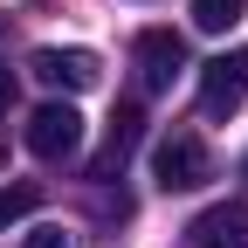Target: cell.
I'll list each match as a JSON object with an SVG mask.
<instances>
[{
    "label": "cell",
    "instance_id": "9c48e42d",
    "mask_svg": "<svg viewBox=\"0 0 248 248\" xmlns=\"http://www.w3.org/2000/svg\"><path fill=\"white\" fill-rule=\"evenodd\" d=\"M42 207V186H0V228H7V221H28V214H35Z\"/></svg>",
    "mask_w": 248,
    "mask_h": 248
},
{
    "label": "cell",
    "instance_id": "8992f818",
    "mask_svg": "<svg viewBox=\"0 0 248 248\" xmlns=\"http://www.w3.org/2000/svg\"><path fill=\"white\" fill-rule=\"evenodd\" d=\"M138 138H145V110L138 104H117V117H110V138H104V152L90 159V179H110V172H124V159L138 152Z\"/></svg>",
    "mask_w": 248,
    "mask_h": 248
},
{
    "label": "cell",
    "instance_id": "8fae6325",
    "mask_svg": "<svg viewBox=\"0 0 248 248\" xmlns=\"http://www.w3.org/2000/svg\"><path fill=\"white\" fill-rule=\"evenodd\" d=\"M7 104H14V69H7V55H0V117H7Z\"/></svg>",
    "mask_w": 248,
    "mask_h": 248
},
{
    "label": "cell",
    "instance_id": "277c9868",
    "mask_svg": "<svg viewBox=\"0 0 248 248\" xmlns=\"http://www.w3.org/2000/svg\"><path fill=\"white\" fill-rule=\"evenodd\" d=\"M131 55H138V90H152V97L172 90V76L186 69V42L172 35V28H145Z\"/></svg>",
    "mask_w": 248,
    "mask_h": 248
},
{
    "label": "cell",
    "instance_id": "5b68a950",
    "mask_svg": "<svg viewBox=\"0 0 248 248\" xmlns=\"http://www.w3.org/2000/svg\"><path fill=\"white\" fill-rule=\"evenodd\" d=\"M35 83H48V90H97L104 83V62L90 55V48H35Z\"/></svg>",
    "mask_w": 248,
    "mask_h": 248
},
{
    "label": "cell",
    "instance_id": "7a4b0ae2",
    "mask_svg": "<svg viewBox=\"0 0 248 248\" xmlns=\"http://www.w3.org/2000/svg\"><path fill=\"white\" fill-rule=\"evenodd\" d=\"M248 104V48H221L200 62V117H234Z\"/></svg>",
    "mask_w": 248,
    "mask_h": 248
},
{
    "label": "cell",
    "instance_id": "3957f363",
    "mask_svg": "<svg viewBox=\"0 0 248 248\" xmlns=\"http://www.w3.org/2000/svg\"><path fill=\"white\" fill-rule=\"evenodd\" d=\"M21 138H28L35 159H76L83 152V117H76V104H42Z\"/></svg>",
    "mask_w": 248,
    "mask_h": 248
},
{
    "label": "cell",
    "instance_id": "ba28073f",
    "mask_svg": "<svg viewBox=\"0 0 248 248\" xmlns=\"http://www.w3.org/2000/svg\"><path fill=\"white\" fill-rule=\"evenodd\" d=\"M248 0H193V28L200 35H228V28H241Z\"/></svg>",
    "mask_w": 248,
    "mask_h": 248
},
{
    "label": "cell",
    "instance_id": "52a82bcc",
    "mask_svg": "<svg viewBox=\"0 0 248 248\" xmlns=\"http://www.w3.org/2000/svg\"><path fill=\"white\" fill-rule=\"evenodd\" d=\"M186 241L193 248H248V207L228 200V207H207L193 228H186Z\"/></svg>",
    "mask_w": 248,
    "mask_h": 248
},
{
    "label": "cell",
    "instance_id": "6da1fadb",
    "mask_svg": "<svg viewBox=\"0 0 248 248\" xmlns=\"http://www.w3.org/2000/svg\"><path fill=\"white\" fill-rule=\"evenodd\" d=\"M152 179H159L166 193H193V186L214 179V159H207V145L193 131H172V138L152 145Z\"/></svg>",
    "mask_w": 248,
    "mask_h": 248
},
{
    "label": "cell",
    "instance_id": "30bf717a",
    "mask_svg": "<svg viewBox=\"0 0 248 248\" xmlns=\"http://www.w3.org/2000/svg\"><path fill=\"white\" fill-rule=\"evenodd\" d=\"M28 248H69V234H62L55 221H42V228H28Z\"/></svg>",
    "mask_w": 248,
    "mask_h": 248
}]
</instances>
